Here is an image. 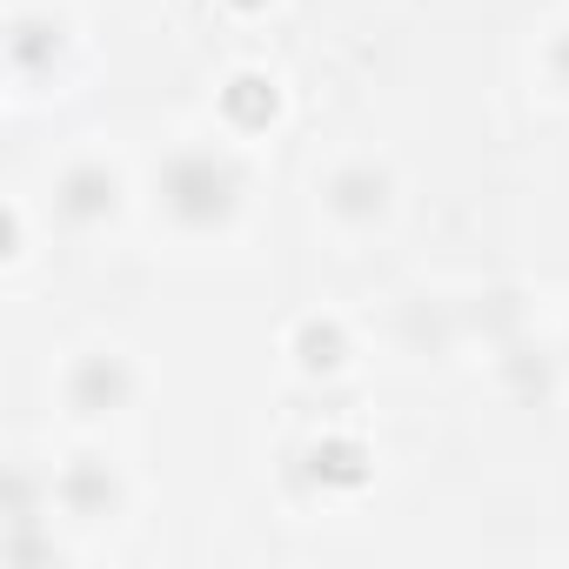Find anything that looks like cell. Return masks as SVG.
I'll return each mask as SVG.
<instances>
[{"instance_id":"6da1fadb","label":"cell","mask_w":569,"mask_h":569,"mask_svg":"<svg viewBox=\"0 0 569 569\" xmlns=\"http://www.w3.org/2000/svg\"><path fill=\"white\" fill-rule=\"evenodd\" d=\"M154 208L181 234H228L248 208V161L214 141H181L154 161Z\"/></svg>"},{"instance_id":"7a4b0ae2","label":"cell","mask_w":569,"mask_h":569,"mask_svg":"<svg viewBox=\"0 0 569 569\" xmlns=\"http://www.w3.org/2000/svg\"><path fill=\"white\" fill-rule=\"evenodd\" d=\"M134 396H141V369L121 349H88L61 376V409L74 422H114L121 409H134Z\"/></svg>"},{"instance_id":"3957f363","label":"cell","mask_w":569,"mask_h":569,"mask_svg":"<svg viewBox=\"0 0 569 569\" xmlns=\"http://www.w3.org/2000/svg\"><path fill=\"white\" fill-rule=\"evenodd\" d=\"M121 201H128V174L108 161V154H74L61 174H54V214L68 221V228H108L114 214H121Z\"/></svg>"},{"instance_id":"277c9868","label":"cell","mask_w":569,"mask_h":569,"mask_svg":"<svg viewBox=\"0 0 569 569\" xmlns=\"http://www.w3.org/2000/svg\"><path fill=\"white\" fill-rule=\"evenodd\" d=\"M296 482L316 496H362L376 482V449L356 429H322L296 449Z\"/></svg>"},{"instance_id":"5b68a950","label":"cell","mask_w":569,"mask_h":569,"mask_svg":"<svg viewBox=\"0 0 569 569\" xmlns=\"http://www.w3.org/2000/svg\"><path fill=\"white\" fill-rule=\"evenodd\" d=\"M322 208H329L342 228H376V221H389V208H396V174H389V161H376V154L336 161V168L322 174Z\"/></svg>"},{"instance_id":"8992f818","label":"cell","mask_w":569,"mask_h":569,"mask_svg":"<svg viewBox=\"0 0 569 569\" xmlns=\"http://www.w3.org/2000/svg\"><path fill=\"white\" fill-rule=\"evenodd\" d=\"M48 502H61V516H74V522H114V516L128 509V482H121V469H114L108 456L81 449V456H68L61 476L48 482Z\"/></svg>"},{"instance_id":"52a82bcc","label":"cell","mask_w":569,"mask_h":569,"mask_svg":"<svg viewBox=\"0 0 569 569\" xmlns=\"http://www.w3.org/2000/svg\"><path fill=\"white\" fill-rule=\"evenodd\" d=\"M61 54H68V21H61V14H48V8H21V14L8 21V74H14L21 88L54 81Z\"/></svg>"},{"instance_id":"ba28073f","label":"cell","mask_w":569,"mask_h":569,"mask_svg":"<svg viewBox=\"0 0 569 569\" xmlns=\"http://www.w3.org/2000/svg\"><path fill=\"white\" fill-rule=\"evenodd\" d=\"M214 108H221V128L228 134H268L281 121V81L268 68H234L214 88Z\"/></svg>"},{"instance_id":"9c48e42d","label":"cell","mask_w":569,"mask_h":569,"mask_svg":"<svg viewBox=\"0 0 569 569\" xmlns=\"http://www.w3.org/2000/svg\"><path fill=\"white\" fill-rule=\"evenodd\" d=\"M289 356H296L302 376L329 382V376L349 369V329H342L336 316H302V322L289 329Z\"/></svg>"},{"instance_id":"30bf717a","label":"cell","mask_w":569,"mask_h":569,"mask_svg":"<svg viewBox=\"0 0 569 569\" xmlns=\"http://www.w3.org/2000/svg\"><path fill=\"white\" fill-rule=\"evenodd\" d=\"M542 74L569 94V28H556V34H549V48H542Z\"/></svg>"},{"instance_id":"8fae6325","label":"cell","mask_w":569,"mask_h":569,"mask_svg":"<svg viewBox=\"0 0 569 569\" xmlns=\"http://www.w3.org/2000/svg\"><path fill=\"white\" fill-rule=\"evenodd\" d=\"M21 234H28V228H21V208H8V261H21V254H28V248H21Z\"/></svg>"},{"instance_id":"7c38bea8","label":"cell","mask_w":569,"mask_h":569,"mask_svg":"<svg viewBox=\"0 0 569 569\" xmlns=\"http://www.w3.org/2000/svg\"><path fill=\"white\" fill-rule=\"evenodd\" d=\"M228 8H234V14H268L274 0H228Z\"/></svg>"}]
</instances>
